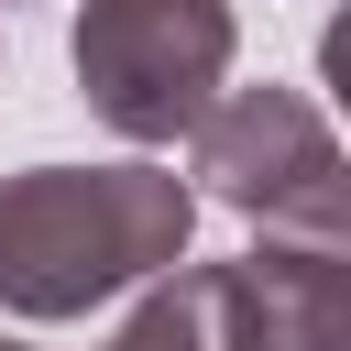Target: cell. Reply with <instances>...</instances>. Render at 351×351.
<instances>
[{"label":"cell","instance_id":"5","mask_svg":"<svg viewBox=\"0 0 351 351\" xmlns=\"http://www.w3.org/2000/svg\"><path fill=\"white\" fill-rule=\"evenodd\" d=\"M99 351H219V307H208V263H176L143 285V307L99 340Z\"/></svg>","mask_w":351,"mask_h":351},{"label":"cell","instance_id":"6","mask_svg":"<svg viewBox=\"0 0 351 351\" xmlns=\"http://www.w3.org/2000/svg\"><path fill=\"white\" fill-rule=\"evenodd\" d=\"M0 351H22V340H0Z\"/></svg>","mask_w":351,"mask_h":351},{"label":"cell","instance_id":"3","mask_svg":"<svg viewBox=\"0 0 351 351\" xmlns=\"http://www.w3.org/2000/svg\"><path fill=\"white\" fill-rule=\"evenodd\" d=\"M186 165H197L186 197L241 208L263 241L351 252V176H340V143H329L307 88H230V99H208V121L186 132Z\"/></svg>","mask_w":351,"mask_h":351},{"label":"cell","instance_id":"4","mask_svg":"<svg viewBox=\"0 0 351 351\" xmlns=\"http://www.w3.org/2000/svg\"><path fill=\"white\" fill-rule=\"evenodd\" d=\"M219 351H351V252L318 241H252L241 263H208Z\"/></svg>","mask_w":351,"mask_h":351},{"label":"cell","instance_id":"2","mask_svg":"<svg viewBox=\"0 0 351 351\" xmlns=\"http://www.w3.org/2000/svg\"><path fill=\"white\" fill-rule=\"evenodd\" d=\"M77 99L121 132V143H186L208 121V99L230 88L241 22L230 0H77Z\"/></svg>","mask_w":351,"mask_h":351},{"label":"cell","instance_id":"1","mask_svg":"<svg viewBox=\"0 0 351 351\" xmlns=\"http://www.w3.org/2000/svg\"><path fill=\"white\" fill-rule=\"evenodd\" d=\"M197 197L176 165H22L0 176V307L11 318H88L121 285L186 263Z\"/></svg>","mask_w":351,"mask_h":351}]
</instances>
